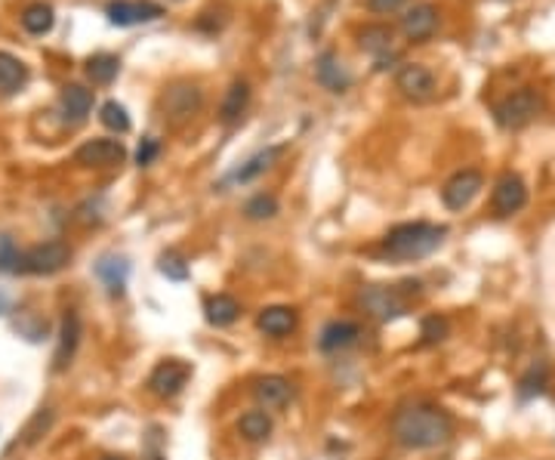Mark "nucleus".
I'll return each instance as SVG.
<instances>
[{
    "label": "nucleus",
    "mask_w": 555,
    "mask_h": 460,
    "mask_svg": "<svg viewBox=\"0 0 555 460\" xmlns=\"http://www.w3.org/2000/svg\"><path fill=\"white\" fill-rule=\"evenodd\" d=\"M451 435H454L451 414L438 405H429V402L404 405L392 417V439L402 448H411V451L442 448L445 442H451Z\"/></svg>",
    "instance_id": "nucleus-1"
},
{
    "label": "nucleus",
    "mask_w": 555,
    "mask_h": 460,
    "mask_svg": "<svg viewBox=\"0 0 555 460\" xmlns=\"http://www.w3.org/2000/svg\"><path fill=\"white\" fill-rule=\"evenodd\" d=\"M447 238V225H435V223H402L392 225L382 238V254L389 260L398 263H411V260H423V256L435 254L438 247L445 245Z\"/></svg>",
    "instance_id": "nucleus-2"
},
{
    "label": "nucleus",
    "mask_w": 555,
    "mask_h": 460,
    "mask_svg": "<svg viewBox=\"0 0 555 460\" xmlns=\"http://www.w3.org/2000/svg\"><path fill=\"white\" fill-rule=\"evenodd\" d=\"M68 263H71V247L65 245V241H47V245L22 250L16 272H22V276H56V272H62Z\"/></svg>",
    "instance_id": "nucleus-3"
},
{
    "label": "nucleus",
    "mask_w": 555,
    "mask_h": 460,
    "mask_svg": "<svg viewBox=\"0 0 555 460\" xmlns=\"http://www.w3.org/2000/svg\"><path fill=\"white\" fill-rule=\"evenodd\" d=\"M540 109H543V102L534 87H521V90L506 96L503 102H497L494 118L503 131H521V127H528L530 120L540 115Z\"/></svg>",
    "instance_id": "nucleus-4"
},
{
    "label": "nucleus",
    "mask_w": 555,
    "mask_h": 460,
    "mask_svg": "<svg viewBox=\"0 0 555 460\" xmlns=\"http://www.w3.org/2000/svg\"><path fill=\"white\" fill-rule=\"evenodd\" d=\"M361 306L367 309V316H373L377 321H395L407 316L411 309V300L402 288H386V285H373L361 294Z\"/></svg>",
    "instance_id": "nucleus-5"
},
{
    "label": "nucleus",
    "mask_w": 555,
    "mask_h": 460,
    "mask_svg": "<svg viewBox=\"0 0 555 460\" xmlns=\"http://www.w3.org/2000/svg\"><path fill=\"white\" fill-rule=\"evenodd\" d=\"M204 106V93L198 84H173L161 99V109H164V118L173 127H183L198 115Z\"/></svg>",
    "instance_id": "nucleus-6"
},
{
    "label": "nucleus",
    "mask_w": 555,
    "mask_h": 460,
    "mask_svg": "<svg viewBox=\"0 0 555 460\" xmlns=\"http://www.w3.org/2000/svg\"><path fill=\"white\" fill-rule=\"evenodd\" d=\"M192 377V365L183 359H164L158 361V365L152 368L149 374V390L158 395V399H173L185 390V383H189Z\"/></svg>",
    "instance_id": "nucleus-7"
},
{
    "label": "nucleus",
    "mask_w": 555,
    "mask_h": 460,
    "mask_svg": "<svg viewBox=\"0 0 555 460\" xmlns=\"http://www.w3.org/2000/svg\"><path fill=\"white\" fill-rule=\"evenodd\" d=\"M481 189H485V176H481L478 171H469V167H466V171H456L451 180L445 183L442 201H445L447 211L460 214V211H466L472 201L478 198Z\"/></svg>",
    "instance_id": "nucleus-8"
},
{
    "label": "nucleus",
    "mask_w": 555,
    "mask_h": 460,
    "mask_svg": "<svg viewBox=\"0 0 555 460\" xmlns=\"http://www.w3.org/2000/svg\"><path fill=\"white\" fill-rule=\"evenodd\" d=\"M395 90L411 102H429L435 96L438 84H435V75L420 66V62H407V66L398 68L395 75Z\"/></svg>",
    "instance_id": "nucleus-9"
},
{
    "label": "nucleus",
    "mask_w": 555,
    "mask_h": 460,
    "mask_svg": "<svg viewBox=\"0 0 555 460\" xmlns=\"http://www.w3.org/2000/svg\"><path fill=\"white\" fill-rule=\"evenodd\" d=\"M109 22L118 28L145 26V22H158L164 16V6L154 0H111L109 4Z\"/></svg>",
    "instance_id": "nucleus-10"
},
{
    "label": "nucleus",
    "mask_w": 555,
    "mask_h": 460,
    "mask_svg": "<svg viewBox=\"0 0 555 460\" xmlns=\"http://www.w3.org/2000/svg\"><path fill=\"white\" fill-rule=\"evenodd\" d=\"M528 204V185L518 173H503L494 185V195H491V207L497 216H516L518 211H525Z\"/></svg>",
    "instance_id": "nucleus-11"
},
{
    "label": "nucleus",
    "mask_w": 555,
    "mask_h": 460,
    "mask_svg": "<svg viewBox=\"0 0 555 460\" xmlns=\"http://www.w3.org/2000/svg\"><path fill=\"white\" fill-rule=\"evenodd\" d=\"M127 149L120 140H89L75 152V161L84 167H118L124 164Z\"/></svg>",
    "instance_id": "nucleus-12"
},
{
    "label": "nucleus",
    "mask_w": 555,
    "mask_h": 460,
    "mask_svg": "<svg viewBox=\"0 0 555 460\" xmlns=\"http://www.w3.org/2000/svg\"><path fill=\"white\" fill-rule=\"evenodd\" d=\"M438 28V10L432 4H414L402 16V31L411 44H426Z\"/></svg>",
    "instance_id": "nucleus-13"
},
{
    "label": "nucleus",
    "mask_w": 555,
    "mask_h": 460,
    "mask_svg": "<svg viewBox=\"0 0 555 460\" xmlns=\"http://www.w3.org/2000/svg\"><path fill=\"white\" fill-rule=\"evenodd\" d=\"M253 395H257V402L266 411H281V408H288V402L293 399V386L288 377L266 374V377H257V381H253Z\"/></svg>",
    "instance_id": "nucleus-14"
},
{
    "label": "nucleus",
    "mask_w": 555,
    "mask_h": 460,
    "mask_svg": "<svg viewBox=\"0 0 555 460\" xmlns=\"http://www.w3.org/2000/svg\"><path fill=\"white\" fill-rule=\"evenodd\" d=\"M315 78H318V84L330 93H346L349 87H352V75H349L346 66H342L340 56L333 50L321 53L315 59Z\"/></svg>",
    "instance_id": "nucleus-15"
},
{
    "label": "nucleus",
    "mask_w": 555,
    "mask_h": 460,
    "mask_svg": "<svg viewBox=\"0 0 555 460\" xmlns=\"http://www.w3.org/2000/svg\"><path fill=\"white\" fill-rule=\"evenodd\" d=\"M59 111L65 124H84L87 115L93 111V93L80 84H65L59 93Z\"/></svg>",
    "instance_id": "nucleus-16"
},
{
    "label": "nucleus",
    "mask_w": 555,
    "mask_h": 460,
    "mask_svg": "<svg viewBox=\"0 0 555 460\" xmlns=\"http://www.w3.org/2000/svg\"><path fill=\"white\" fill-rule=\"evenodd\" d=\"M297 325H299V316L293 306H266L257 316V328L263 330L266 337H288L297 330Z\"/></svg>",
    "instance_id": "nucleus-17"
},
{
    "label": "nucleus",
    "mask_w": 555,
    "mask_h": 460,
    "mask_svg": "<svg viewBox=\"0 0 555 460\" xmlns=\"http://www.w3.org/2000/svg\"><path fill=\"white\" fill-rule=\"evenodd\" d=\"M358 340H361V328H358L355 321L337 319L330 321V325H324L321 337H318V346H321V352H342L349 350V346H355Z\"/></svg>",
    "instance_id": "nucleus-18"
},
{
    "label": "nucleus",
    "mask_w": 555,
    "mask_h": 460,
    "mask_svg": "<svg viewBox=\"0 0 555 460\" xmlns=\"http://www.w3.org/2000/svg\"><path fill=\"white\" fill-rule=\"evenodd\" d=\"M78 343H80V316L75 309L65 312L62 319V328H59V350H56V371H65L71 365V359H75L78 352Z\"/></svg>",
    "instance_id": "nucleus-19"
},
{
    "label": "nucleus",
    "mask_w": 555,
    "mask_h": 460,
    "mask_svg": "<svg viewBox=\"0 0 555 460\" xmlns=\"http://www.w3.org/2000/svg\"><path fill=\"white\" fill-rule=\"evenodd\" d=\"M358 40H361V50L377 59V68H386V56H395L392 53V47H395V35H392L389 26H364Z\"/></svg>",
    "instance_id": "nucleus-20"
},
{
    "label": "nucleus",
    "mask_w": 555,
    "mask_h": 460,
    "mask_svg": "<svg viewBox=\"0 0 555 460\" xmlns=\"http://www.w3.org/2000/svg\"><path fill=\"white\" fill-rule=\"evenodd\" d=\"M204 319L210 328H228L241 319V303L232 294H214L204 303Z\"/></svg>",
    "instance_id": "nucleus-21"
},
{
    "label": "nucleus",
    "mask_w": 555,
    "mask_h": 460,
    "mask_svg": "<svg viewBox=\"0 0 555 460\" xmlns=\"http://www.w3.org/2000/svg\"><path fill=\"white\" fill-rule=\"evenodd\" d=\"M96 276L102 278V285L109 288L111 297H120L127 288V278H130V263L124 260V256H102L99 263H96Z\"/></svg>",
    "instance_id": "nucleus-22"
},
{
    "label": "nucleus",
    "mask_w": 555,
    "mask_h": 460,
    "mask_svg": "<svg viewBox=\"0 0 555 460\" xmlns=\"http://www.w3.org/2000/svg\"><path fill=\"white\" fill-rule=\"evenodd\" d=\"M288 152V145H268L266 152H257L250 161H244V164L238 167V171L232 173V180L235 183H253L257 176H263L266 171H272L275 167V161Z\"/></svg>",
    "instance_id": "nucleus-23"
},
{
    "label": "nucleus",
    "mask_w": 555,
    "mask_h": 460,
    "mask_svg": "<svg viewBox=\"0 0 555 460\" xmlns=\"http://www.w3.org/2000/svg\"><path fill=\"white\" fill-rule=\"evenodd\" d=\"M247 106H250V84L247 80H232V87L225 90L223 109H219V118H223V124H238Z\"/></svg>",
    "instance_id": "nucleus-24"
},
{
    "label": "nucleus",
    "mask_w": 555,
    "mask_h": 460,
    "mask_svg": "<svg viewBox=\"0 0 555 460\" xmlns=\"http://www.w3.org/2000/svg\"><path fill=\"white\" fill-rule=\"evenodd\" d=\"M28 84V66L13 53H0V93L13 96Z\"/></svg>",
    "instance_id": "nucleus-25"
},
{
    "label": "nucleus",
    "mask_w": 555,
    "mask_h": 460,
    "mask_svg": "<svg viewBox=\"0 0 555 460\" xmlns=\"http://www.w3.org/2000/svg\"><path fill=\"white\" fill-rule=\"evenodd\" d=\"M238 433L247 442H266L268 435H272V417H268V411H263V408L244 411L238 421Z\"/></svg>",
    "instance_id": "nucleus-26"
},
{
    "label": "nucleus",
    "mask_w": 555,
    "mask_h": 460,
    "mask_svg": "<svg viewBox=\"0 0 555 460\" xmlns=\"http://www.w3.org/2000/svg\"><path fill=\"white\" fill-rule=\"evenodd\" d=\"M22 28L28 31V35H47V31L53 28V22H56V13H53V6L50 4H28L26 10H22Z\"/></svg>",
    "instance_id": "nucleus-27"
},
{
    "label": "nucleus",
    "mask_w": 555,
    "mask_h": 460,
    "mask_svg": "<svg viewBox=\"0 0 555 460\" xmlns=\"http://www.w3.org/2000/svg\"><path fill=\"white\" fill-rule=\"evenodd\" d=\"M120 71V59L111 53H96L87 59V78L93 80V84H111L114 78H118Z\"/></svg>",
    "instance_id": "nucleus-28"
},
{
    "label": "nucleus",
    "mask_w": 555,
    "mask_h": 460,
    "mask_svg": "<svg viewBox=\"0 0 555 460\" xmlns=\"http://www.w3.org/2000/svg\"><path fill=\"white\" fill-rule=\"evenodd\" d=\"M281 211V204H278L275 195H268V192H259V195H253L247 204H244V216H247L250 223H263V220H272Z\"/></svg>",
    "instance_id": "nucleus-29"
},
{
    "label": "nucleus",
    "mask_w": 555,
    "mask_h": 460,
    "mask_svg": "<svg viewBox=\"0 0 555 460\" xmlns=\"http://www.w3.org/2000/svg\"><path fill=\"white\" fill-rule=\"evenodd\" d=\"M546 381H550V368H546V361H537V365L518 381V395H521V399L540 395L546 390Z\"/></svg>",
    "instance_id": "nucleus-30"
},
{
    "label": "nucleus",
    "mask_w": 555,
    "mask_h": 460,
    "mask_svg": "<svg viewBox=\"0 0 555 460\" xmlns=\"http://www.w3.org/2000/svg\"><path fill=\"white\" fill-rule=\"evenodd\" d=\"M99 120L105 127H109L111 133H127L130 131V115H127V109L120 106L118 99H109L105 106L99 109Z\"/></svg>",
    "instance_id": "nucleus-31"
},
{
    "label": "nucleus",
    "mask_w": 555,
    "mask_h": 460,
    "mask_svg": "<svg viewBox=\"0 0 555 460\" xmlns=\"http://www.w3.org/2000/svg\"><path fill=\"white\" fill-rule=\"evenodd\" d=\"M447 330H451V325H447V319L445 316H426L423 319V325H420V343L423 346H435V343H442L445 337H447Z\"/></svg>",
    "instance_id": "nucleus-32"
},
{
    "label": "nucleus",
    "mask_w": 555,
    "mask_h": 460,
    "mask_svg": "<svg viewBox=\"0 0 555 460\" xmlns=\"http://www.w3.org/2000/svg\"><path fill=\"white\" fill-rule=\"evenodd\" d=\"M158 272L167 276L170 281H185L189 278V263H185L179 254H173V250H167V254L158 256Z\"/></svg>",
    "instance_id": "nucleus-33"
},
{
    "label": "nucleus",
    "mask_w": 555,
    "mask_h": 460,
    "mask_svg": "<svg viewBox=\"0 0 555 460\" xmlns=\"http://www.w3.org/2000/svg\"><path fill=\"white\" fill-rule=\"evenodd\" d=\"M19 256L22 250H16L13 238H0V269L4 272H16V266H19Z\"/></svg>",
    "instance_id": "nucleus-34"
},
{
    "label": "nucleus",
    "mask_w": 555,
    "mask_h": 460,
    "mask_svg": "<svg viewBox=\"0 0 555 460\" xmlns=\"http://www.w3.org/2000/svg\"><path fill=\"white\" fill-rule=\"evenodd\" d=\"M50 423H53V411H50V408H40L35 421L28 423V430H26V442H35L37 435H44L47 430H50Z\"/></svg>",
    "instance_id": "nucleus-35"
},
{
    "label": "nucleus",
    "mask_w": 555,
    "mask_h": 460,
    "mask_svg": "<svg viewBox=\"0 0 555 460\" xmlns=\"http://www.w3.org/2000/svg\"><path fill=\"white\" fill-rule=\"evenodd\" d=\"M158 155H161V142L154 140V136H145L142 145L136 149V164L149 167V164H154V158H158Z\"/></svg>",
    "instance_id": "nucleus-36"
},
{
    "label": "nucleus",
    "mask_w": 555,
    "mask_h": 460,
    "mask_svg": "<svg viewBox=\"0 0 555 460\" xmlns=\"http://www.w3.org/2000/svg\"><path fill=\"white\" fill-rule=\"evenodd\" d=\"M402 4L404 0H367V6H371L373 13H395Z\"/></svg>",
    "instance_id": "nucleus-37"
},
{
    "label": "nucleus",
    "mask_w": 555,
    "mask_h": 460,
    "mask_svg": "<svg viewBox=\"0 0 555 460\" xmlns=\"http://www.w3.org/2000/svg\"><path fill=\"white\" fill-rule=\"evenodd\" d=\"M6 309V300H4V294H0V312H4Z\"/></svg>",
    "instance_id": "nucleus-38"
},
{
    "label": "nucleus",
    "mask_w": 555,
    "mask_h": 460,
    "mask_svg": "<svg viewBox=\"0 0 555 460\" xmlns=\"http://www.w3.org/2000/svg\"><path fill=\"white\" fill-rule=\"evenodd\" d=\"M102 460H127V457H114V455H109V457H102Z\"/></svg>",
    "instance_id": "nucleus-39"
}]
</instances>
